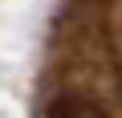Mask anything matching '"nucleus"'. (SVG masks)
<instances>
[{
    "label": "nucleus",
    "mask_w": 122,
    "mask_h": 118,
    "mask_svg": "<svg viewBox=\"0 0 122 118\" xmlns=\"http://www.w3.org/2000/svg\"><path fill=\"white\" fill-rule=\"evenodd\" d=\"M49 118H106V110H102V102H98L94 94L69 90V94L53 98V106H49Z\"/></svg>",
    "instance_id": "f257e3e1"
}]
</instances>
